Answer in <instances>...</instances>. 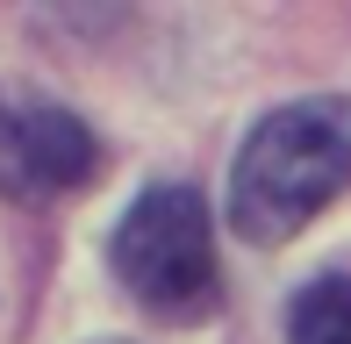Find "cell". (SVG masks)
I'll list each match as a JSON object with an SVG mask.
<instances>
[{"label": "cell", "instance_id": "1", "mask_svg": "<svg viewBox=\"0 0 351 344\" xmlns=\"http://www.w3.org/2000/svg\"><path fill=\"white\" fill-rule=\"evenodd\" d=\"M351 186V101H287L244 136L230 172V223L251 244H287Z\"/></svg>", "mask_w": 351, "mask_h": 344}, {"label": "cell", "instance_id": "2", "mask_svg": "<svg viewBox=\"0 0 351 344\" xmlns=\"http://www.w3.org/2000/svg\"><path fill=\"white\" fill-rule=\"evenodd\" d=\"M115 273H122V287L165 323L208 316L215 287H222L208 201H201L194 186H180V180L136 194L130 215H122V230H115Z\"/></svg>", "mask_w": 351, "mask_h": 344}, {"label": "cell", "instance_id": "3", "mask_svg": "<svg viewBox=\"0 0 351 344\" xmlns=\"http://www.w3.org/2000/svg\"><path fill=\"white\" fill-rule=\"evenodd\" d=\"M93 136L72 108L29 101V108H0V186L8 194H72L93 180Z\"/></svg>", "mask_w": 351, "mask_h": 344}, {"label": "cell", "instance_id": "4", "mask_svg": "<svg viewBox=\"0 0 351 344\" xmlns=\"http://www.w3.org/2000/svg\"><path fill=\"white\" fill-rule=\"evenodd\" d=\"M287 344H351V280L323 273L287 308Z\"/></svg>", "mask_w": 351, "mask_h": 344}, {"label": "cell", "instance_id": "5", "mask_svg": "<svg viewBox=\"0 0 351 344\" xmlns=\"http://www.w3.org/2000/svg\"><path fill=\"white\" fill-rule=\"evenodd\" d=\"M101 344H122V337H101Z\"/></svg>", "mask_w": 351, "mask_h": 344}]
</instances>
